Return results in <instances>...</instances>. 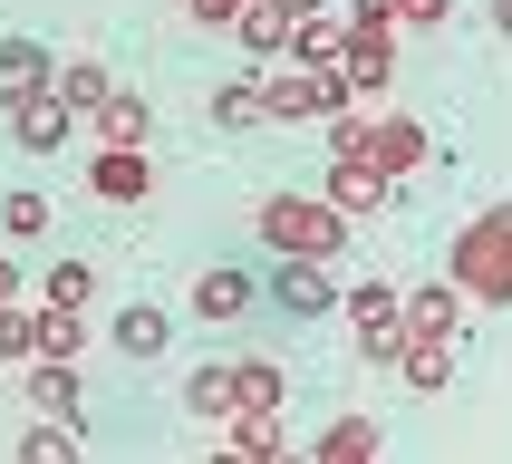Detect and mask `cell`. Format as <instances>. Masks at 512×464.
I'll use <instances>...</instances> for the list:
<instances>
[{
    "label": "cell",
    "instance_id": "17",
    "mask_svg": "<svg viewBox=\"0 0 512 464\" xmlns=\"http://www.w3.org/2000/svg\"><path fill=\"white\" fill-rule=\"evenodd\" d=\"M232 39L252 58H290V10L281 0H242V10H232Z\"/></svg>",
    "mask_w": 512,
    "mask_h": 464
},
{
    "label": "cell",
    "instance_id": "7",
    "mask_svg": "<svg viewBox=\"0 0 512 464\" xmlns=\"http://www.w3.org/2000/svg\"><path fill=\"white\" fill-rule=\"evenodd\" d=\"M107 348L126 358V368H145V358H165V348H174V319L155 310V300H126V310L107 319Z\"/></svg>",
    "mask_w": 512,
    "mask_h": 464
},
{
    "label": "cell",
    "instance_id": "4",
    "mask_svg": "<svg viewBox=\"0 0 512 464\" xmlns=\"http://www.w3.org/2000/svg\"><path fill=\"white\" fill-rule=\"evenodd\" d=\"M194 329H232V319H252L261 310V271L252 261H213V271H194Z\"/></svg>",
    "mask_w": 512,
    "mask_h": 464
},
{
    "label": "cell",
    "instance_id": "20",
    "mask_svg": "<svg viewBox=\"0 0 512 464\" xmlns=\"http://www.w3.org/2000/svg\"><path fill=\"white\" fill-rule=\"evenodd\" d=\"M387 435H377V416H339V426H319L310 435V455L319 464H358V455H377Z\"/></svg>",
    "mask_w": 512,
    "mask_h": 464
},
{
    "label": "cell",
    "instance_id": "33",
    "mask_svg": "<svg viewBox=\"0 0 512 464\" xmlns=\"http://www.w3.org/2000/svg\"><path fill=\"white\" fill-rule=\"evenodd\" d=\"M0 300H20V261L0 252Z\"/></svg>",
    "mask_w": 512,
    "mask_h": 464
},
{
    "label": "cell",
    "instance_id": "11",
    "mask_svg": "<svg viewBox=\"0 0 512 464\" xmlns=\"http://www.w3.org/2000/svg\"><path fill=\"white\" fill-rule=\"evenodd\" d=\"M368 145H377V174H387V184H397V174H416V165L435 155V136L416 126V116H368Z\"/></svg>",
    "mask_w": 512,
    "mask_h": 464
},
{
    "label": "cell",
    "instance_id": "34",
    "mask_svg": "<svg viewBox=\"0 0 512 464\" xmlns=\"http://www.w3.org/2000/svg\"><path fill=\"white\" fill-rule=\"evenodd\" d=\"M281 10H290V20H319V10H329V0H281Z\"/></svg>",
    "mask_w": 512,
    "mask_h": 464
},
{
    "label": "cell",
    "instance_id": "23",
    "mask_svg": "<svg viewBox=\"0 0 512 464\" xmlns=\"http://www.w3.org/2000/svg\"><path fill=\"white\" fill-rule=\"evenodd\" d=\"M0 358H10V368L39 358V300H0Z\"/></svg>",
    "mask_w": 512,
    "mask_h": 464
},
{
    "label": "cell",
    "instance_id": "30",
    "mask_svg": "<svg viewBox=\"0 0 512 464\" xmlns=\"http://www.w3.org/2000/svg\"><path fill=\"white\" fill-rule=\"evenodd\" d=\"M455 20V0H397V29H445Z\"/></svg>",
    "mask_w": 512,
    "mask_h": 464
},
{
    "label": "cell",
    "instance_id": "21",
    "mask_svg": "<svg viewBox=\"0 0 512 464\" xmlns=\"http://www.w3.org/2000/svg\"><path fill=\"white\" fill-rule=\"evenodd\" d=\"M232 406H290V377L271 358H232Z\"/></svg>",
    "mask_w": 512,
    "mask_h": 464
},
{
    "label": "cell",
    "instance_id": "15",
    "mask_svg": "<svg viewBox=\"0 0 512 464\" xmlns=\"http://www.w3.org/2000/svg\"><path fill=\"white\" fill-rule=\"evenodd\" d=\"M174 397H184V416H194V426H223V416H232V358L184 368V387H174Z\"/></svg>",
    "mask_w": 512,
    "mask_h": 464
},
{
    "label": "cell",
    "instance_id": "3",
    "mask_svg": "<svg viewBox=\"0 0 512 464\" xmlns=\"http://www.w3.org/2000/svg\"><path fill=\"white\" fill-rule=\"evenodd\" d=\"M339 107H358L348 68H300L290 58L281 78H261V126H329Z\"/></svg>",
    "mask_w": 512,
    "mask_h": 464
},
{
    "label": "cell",
    "instance_id": "26",
    "mask_svg": "<svg viewBox=\"0 0 512 464\" xmlns=\"http://www.w3.org/2000/svg\"><path fill=\"white\" fill-rule=\"evenodd\" d=\"M78 445H87L78 426H58V416H39V426L20 435V464H68V455H78Z\"/></svg>",
    "mask_w": 512,
    "mask_h": 464
},
{
    "label": "cell",
    "instance_id": "35",
    "mask_svg": "<svg viewBox=\"0 0 512 464\" xmlns=\"http://www.w3.org/2000/svg\"><path fill=\"white\" fill-rule=\"evenodd\" d=\"M493 29H503V39H512V0H493Z\"/></svg>",
    "mask_w": 512,
    "mask_h": 464
},
{
    "label": "cell",
    "instance_id": "9",
    "mask_svg": "<svg viewBox=\"0 0 512 464\" xmlns=\"http://www.w3.org/2000/svg\"><path fill=\"white\" fill-rule=\"evenodd\" d=\"M387 194H397V184L377 174V155H329V203H339L348 223H358V213H387Z\"/></svg>",
    "mask_w": 512,
    "mask_h": 464
},
{
    "label": "cell",
    "instance_id": "13",
    "mask_svg": "<svg viewBox=\"0 0 512 464\" xmlns=\"http://www.w3.org/2000/svg\"><path fill=\"white\" fill-rule=\"evenodd\" d=\"M348 87H358V97H377V87L397 78V29H348Z\"/></svg>",
    "mask_w": 512,
    "mask_h": 464
},
{
    "label": "cell",
    "instance_id": "29",
    "mask_svg": "<svg viewBox=\"0 0 512 464\" xmlns=\"http://www.w3.org/2000/svg\"><path fill=\"white\" fill-rule=\"evenodd\" d=\"M87 348V319L78 310H39V358H78Z\"/></svg>",
    "mask_w": 512,
    "mask_h": 464
},
{
    "label": "cell",
    "instance_id": "32",
    "mask_svg": "<svg viewBox=\"0 0 512 464\" xmlns=\"http://www.w3.org/2000/svg\"><path fill=\"white\" fill-rule=\"evenodd\" d=\"M174 10H184V20H203V29H232V10H242V0H174Z\"/></svg>",
    "mask_w": 512,
    "mask_h": 464
},
{
    "label": "cell",
    "instance_id": "6",
    "mask_svg": "<svg viewBox=\"0 0 512 464\" xmlns=\"http://www.w3.org/2000/svg\"><path fill=\"white\" fill-rule=\"evenodd\" d=\"M87 194H107V203H145V194H155V165H145V145H97V155H87Z\"/></svg>",
    "mask_w": 512,
    "mask_h": 464
},
{
    "label": "cell",
    "instance_id": "22",
    "mask_svg": "<svg viewBox=\"0 0 512 464\" xmlns=\"http://www.w3.org/2000/svg\"><path fill=\"white\" fill-rule=\"evenodd\" d=\"M213 126H223V136H252L261 126V78H223L213 87Z\"/></svg>",
    "mask_w": 512,
    "mask_h": 464
},
{
    "label": "cell",
    "instance_id": "25",
    "mask_svg": "<svg viewBox=\"0 0 512 464\" xmlns=\"http://www.w3.org/2000/svg\"><path fill=\"white\" fill-rule=\"evenodd\" d=\"M49 87H58V97H68V107H78V116H97V97H107L116 78H107V68H97V58H58V78H49Z\"/></svg>",
    "mask_w": 512,
    "mask_h": 464
},
{
    "label": "cell",
    "instance_id": "31",
    "mask_svg": "<svg viewBox=\"0 0 512 464\" xmlns=\"http://www.w3.org/2000/svg\"><path fill=\"white\" fill-rule=\"evenodd\" d=\"M348 29H397V0H348Z\"/></svg>",
    "mask_w": 512,
    "mask_h": 464
},
{
    "label": "cell",
    "instance_id": "19",
    "mask_svg": "<svg viewBox=\"0 0 512 464\" xmlns=\"http://www.w3.org/2000/svg\"><path fill=\"white\" fill-rule=\"evenodd\" d=\"M97 126H107V145H145L155 136V107H145L136 87H107V97H97Z\"/></svg>",
    "mask_w": 512,
    "mask_h": 464
},
{
    "label": "cell",
    "instance_id": "24",
    "mask_svg": "<svg viewBox=\"0 0 512 464\" xmlns=\"http://www.w3.org/2000/svg\"><path fill=\"white\" fill-rule=\"evenodd\" d=\"M97 300V271L87 261H49V281H39V310H87Z\"/></svg>",
    "mask_w": 512,
    "mask_h": 464
},
{
    "label": "cell",
    "instance_id": "10",
    "mask_svg": "<svg viewBox=\"0 0 512 464\" xmlns=\"http://www.w3.org/2000/svg\"><path fill=\"white\" fill-rule=\"evenodd\" d=\"M68 126H78V107H68L58 87H39L29 107H10V136H20V155H58V145H68Z\"/></svg>",
    "mask_w": 512,
    "mask_h": 464
},
{
    "label": "cell",
    "instance_id": "16",
    "mask_svg": "<svg viewBox=\"0 0 512 464\" xmlns=\"http://www.w3.org/2000/svg\"><path fill=\"white\" fill-rule=\"evenodd\" d=\"M397 368H406V387H416V397H445V377H455V339H426V329H406Z\"/></svg>",
    "mask_w": 512,
    "mask_h": 464
},
{
    "label": "cell",
    "instance_id": "12",
    "mask_svg": "<svg viewBox=\"0 0 512 464\" xmlns=\"http://www.w3.org/2000/svg\"><path fill=\"white\" fill-rule=\"evenodd\" d=\"M464 310H474V300H464L455 281H416V290L397 300V319H406V329H426V339H455Z\"/></svg>",
    "mask_w": 512,
    "mask_h": 464
},
{
    "label": "cell",
    "instance_id": "8",
    "mask_svg": "<svg viewBox=\"0 0 512 464\" xmlns=\"http://www.w3.org/2000/svg\"><path fill=\"white\" fill-rule=\"evenodd\" d=\"M49 78H58L49 39H0V116H10V107H29V97H39Z\"/></svg>",
    "mask_w": 512,
    "mask_h": 464
},
{
    "label": "cell",
    "instance_id": "14",
    "mask_svg": "<svg viewBox=\"0 0 512 464\" xmlns=\"http://www.w3.org/2000/svg\"><path fill=\"white\" fill-rule=\"evenodd\" d=\"M29 406H39V416H58V426H78V368H68V358H29V387H20Z\"/></svg>",
    "mask_w": 512,
    "mask_h": 464
},
{
    "label": "cell",
    "instance_id": "18",
    "mask_svg": "<svg viewBox=\"0 0 512 464\" xmlns=\"http://www.w3.org/2000/svg\"><path fill=\"white\" fill-rule=\"evenodd\" d=\"M290 58H300V68H339L348 58V20H329V10H319V20H290Z\"/></svg>",
    "mask_w": 512,
    "mask_h": 464
},
{
    "label": "cell",
    "instance_id": "5",
    "mask_svg": "<svg viewBox=\"0 0 512 464\" xmlns=\"http://www.w3.org/2000/svg\"><path fill=\"white\" fill-rule=\"evenodd\" d=\"M261 300H271L281 319H329V310H339V281H329V261H281V252H271Z\"/></svg>",
    "mask_w": 512,
    "mask_h": 464
},
{
    "label": "cell",
    "instance_id": "27",
    "mask_svg": "<svg viewBox=\"0 0 512 464\" xmlns=\"http://www.w3.org/2000/svg\"><path fill=\"white\" fill-rule=\"evenodd\" d=\"M0 232H10V242H39V232H49V194H0Z\"/></svg>",
    "mask_w": 512,
    "mask_h": 464
},
{
    "label": "cell",
    "instance_id": "28",
    "mask_svg": "<svg viewBox=\"0 0 512 464\" xmlns=\"http://www.w3.org/2000/svg\"><path fill=\"white\" fill-rule=\"evenodd\" d=\"M397 300H406L397 281H358V290H348V300H339V310L358 319V329H377V319H397Z\"/></svg>",
    "mask_w": 512,
    "mask_h": 464
},
{
    "label": "cell",
    "instance_id": "2",
    "mask_svg": "<svg viewBox=\"0 0 512 464\" xmlns=\"http://www.w3.org/2000/svg\"><path fill=\"white\" fill-rule=\"evenodd\" d=\"M252 232L271 242L281 261H339V242H348V213L329 194H271L252 213Z\"/></svg>",
    "mask_w": 512,
    "mask_h": 464
},
{
    "label": "cell",
    "instance_id": "1",
    "mask_svg": "<svg viewBox=\"0 0 512 464\" xmlns=\"http://www.w3.org/2000/svg\"><path fill=\"white\" fill-rule=\"evenodd\" d=\"M445 281H455L474 310H512V203H493V213H474V223L455 232Z\"/></svg>",
    "mask_w": 512,
    "mask_h": 464
}]
</instances>
